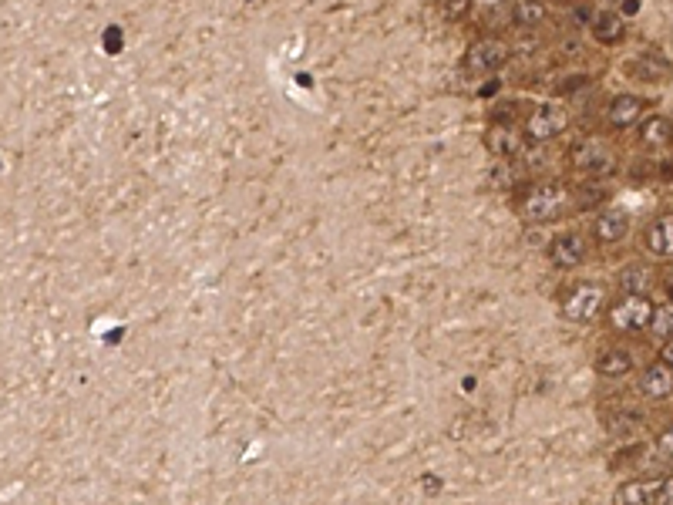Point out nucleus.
<instances>
[{
    "mask_svg": "<svg viewBox=\"0 0 673 505\" xmlns=\"http://www.w3.org/2000/svg\"><path fill=\"white\" fill-rule=\"evenodd\" d=\"M569 206V189L562 182H536L529 193L522 195V219L525 223H552L566 213Z\"/></svg>",
    "mask_w": 673,
    "mask_h": 505,
    "instance_id": "nucleus-1",
    "label": "nucleus"
},
{
    "mask_svg": "<svg viewBox=\"0 0 673 505\" xmlns=\"http://www.w3.org/2000/svg\"><path fill=\"white\" fill-rule=\"evenodd\" d=\"M610 327L619 333H633V331H646L650 320H653V303L646 300V293H626L623 300H616L610 313H606Z\"/></svg>",
    "mask_w": 673,
    "mask_h": 505,
    "instance_id": "nucleus-2",
    "label": "nucleus"
},
{
    "mask_svg": "<svg viewBox=\"0 0 673 505\" xmlns=\"http://www.w3.org/2000/svg\"><path fill=\"white\" fill-rule=\"evenodd\" d=\"M606 307V290L599 283H576L562 296V317L573 324H593Z\"/></svg>",
    "mask_w": 673,
    "mask_h": 505,
    "instance_id": "nucleus-3",
    "label": "nucleus"
},
{
    "mask_svg": "<svg viewBox=\"0 0 673 505\" xmlns=\"http://www.w3.org/2000/svg\"><path fill=\"white\" fill-rule=\"evenodd\" d=\"M569 162H573V169L586 175H610L616 169V158L610 152V145L606 142H599V138H582L576 142L573 149H569Z\"/></svg>",
    "mask_w": 673,
    "mask_h": 505,
    "instance_id": "nucleus-4",
    "label": "nucleus"
},
{
    "mask_svg": "<svg viewBox=\"0 0 673 505\" xmlns=\"http://www.w3.org/2000/svg\"><path fill=\"white\" fill-rule=\"evenodd\" d=\"M508 61V44L499 38H481L475 40L471 47H468V54H464V68H468V75H495L501 64Z\"/></svg>",
    "mask_w": 673,
    "mask_h": 505,
    "instance_id": "nucleus-5",
    "label": "nucleus"
},
{
    "mask_svg": "<svg viewBox=\"0 0 673 505\" xmlns=\"http://www.w3.org/2000/svg\"><path fill=\"white\" fill-rule=\"evenodd\" d=\"M613 499L616 502H636V505L673 502V478H633V482L616 488Z\"/></svg>",
    "mask_w": 673,
    "mask_h": 505,
    "instance_id": "nucleus-6",
    "label": "nucleus"
},
{
    "mask_svg": "<svg viewBox=\"0 0 673 505\" xmlns=\"http://www.w3.org/2000/svg\"><path fill=\"white\" fill-rule=\"evenodd\" d=\"M566 125H569V115L559 105H538L536 112L525 118V135L532 142H549V138L562 135Z\"/></svg>",
    "mask_w": 673,
    "mask_h": 505,
    "instance_id": "nucleus-7",
    "label": "nucleus"
},
{
    "mask_svg": "<svg viewBox=\"0 0 673 505\" xmlns=\"http://www.w3.org/2000/svg\"><path fill=\"white\" fill-rule=\"evenodd\" d=\"M626 75L636 81H646V84H660V81H667L670 78V61L667 58H660L656 51H646V54H636V58H630L626 64Z\"/></svg>",
    "mask_w": 673,
    "mask_h": 505,
    "instance_id": "nucleus-8",
    "label": "nucleus"
},
{
    "mask_svg": "<svg viewBox=\"0 0 673 505\" xmlns=\"http://www.w3.org/2000/svg\"><path fill=\"white\" fill-rule=\"evenodd\" d=\"M549 259H552V266H559V270H573V266H579V263L586 259V239L576 233L556 236V239L549 243Z\"/></svg>",
    "mask_w": 673,
    "mask_h": 505,
    "instance_id": "nucleus-9",
    "label": "nucleus"
},
{
    "mask_svg": "<svg viewBox=\"0 0 673 505\" xmlns=\"http://www.w3.org/2000/svg\"><path fill=\"white\" fill-rule=\"evenodd\" d=\"M640 391H643L650 401H667V398H673V368L667 361H656L650 368H643V374H640Z\"/></svg>",
    "mask_w": 673,
    "mask_h": 505,
    "instance_id": "nucleus-10",
    "label": "nucleus"
},
{
    "mask_svg": "<svg viewBox=\"0 0 673 505\" xmlns=\"http://www.w3.org/2000/svg\"><path fill=\"white\" fill-rule=\"evenodd\" d=\"M593 233H596V239L599 243H606V246L623 243L626 233H630V216H626V209H603V213L596 216Z\"/></svg>",
    "mask_w": 673,
    "mask_h": 505,
    "instance_id": "nucleus-11",
    "label": "nucleus"
},
{
    "mask_svg": "<svg viewBox=\"0 0 673 505\" xmlns=\"http://www.w3.org/2000/svg\"><path fill=\"white\" fill-rule=\"evenodd\" d=\"M643 243L646 250L653 252L656 259H673V216H660L646 226L643 233Z\"/></svg>",
    "mask_w": 673,
    "mask_h": 505,
    "instance_id": "nucleus-12",
    "label": "nucleus"
},
{
    "mask_svg": "<svg viewBox=\"0 0 673 505\" xmlns=\"http://www.w3.org/2000/svg\"><path fill=\"white\" fill-rule=\"evenodd\" d=\"M589 31H593V38L599 44H619V40L626 38V20L619 10H599L589 17Z\"/></svg>",
    "mask_w": 673,
    "mask_h": 505,
    "instance_id": "nucleus-13",
    "label": "nucleus"
},
{
    "mask_svg": "<svg viewBox=\"0 0 673 505\" xmlns=\"http://www.w3.org/2000/svg\"><path fill=\"white\" fill-rule=\"evenodd\" d=\"M485 145H488V152H492V156L508 158V156H515V152H519L522 135L512 128V125H508V121H499V125H492V128L485 132Z\"/></svg>",
    "mask_w": 673,
    "mask_h": 505,
    "instance_id": "nucleus-14",
    "label": "nucleus"
},
{
    "mask_svg": "<svg viewBox=\"0 0 673 505\" xmlns=\"http://www.w3.org/2000/svg\"><path fill=\"white\" fill-rule=\"evenodd\" d=\"M643 115V98L640 95H616L610 101V108H606V118H610V125L616 128H630L636 125Z\"/></svg>",
    "mask_w": 673,
    "mask_h": 505,
    "instance_id": "nucleus-15",
    "label": "nucleus"
},
{
    "mask_svg": "<svg viewBox=\"0 0 673 505\" xmlns=\"http://www.w3.org/2000/svg\"><path fill=\"white\" fill-rule=\"evenodd\" d=\"M640 142L646 145V149H670L673 145V121L663 115H653L646 118L643 125H640Z\"/></svg>",
    "mask_w": 673,
    "mask_h": 505,
    "instance_id": "nucleus-16",
    "label": "nucleus"
},
{
    "mask_svg": "<svg viewBox=\"0 0 673 505\" xmlns=\"http://www.w3.org/2000/svg\"><path fill=\"white\" fill-rule=\"evenodd\" d=\"M630 368H633L630 350L610 347V350H603V354L596 357V374H603V377H623Z\"/></svg>",
    "mask_w": 673,
    "mask_h": 505,
    "instance_id": "nucleus-17",
    "label": "nucleus"
},
{
    "mask_svg": "<svg viewBox=\"0 0 673 505\" xmlns=\"http://www.w3.org/2000/svg\"><path fill=\"white\" fill-rule=\"evenodd\" d=\"M619 287H623V293H646L653 287V270L633 263V266H626L619 273Z\"/></svg>",
    "mask_w": 673,
    "mask_h": 505,
    "instance_id": "nucleus-18",
    "label": "nucleus"
},
{
    "mask_svg": "<svg viewBox=\"0 0 673 505\" xmlns=\"http://www.w3.org/2000/svg\"><path fill=\"white\" fill-rule=\"evenodd\" d=\"M512 20L519 24V27H538L542 20H545V3H538V0H522L519 7L512 10Z\"/></svg>",
    "mask_w": 673,
    "mask_h": 505,
    "instance_id": "nucleus-19",
    "label": "nucleus"
},
{
    "mask_svg": "<svg viewBox=\"0 0 673 505\" xmlns=\"http://www.w3.org/2000/svg\"><path fill=\"white\" fill-rule=\"evenodd\" d=\"M646 331H653V337H660V340L673 337V303L653 307V320H650V327H646Z\"/></svg>",
    "mask_w": 673,
    "mask_h": 505,
    "instance_id": "nucleus-20",
    "label": "nucleus"
},
{
    "mask_svg": "<svg viewBox=\"0 0 673 505\" xmlns=\"http://www.w3.org/2000/svg\"><path fill=\"white\" fill-rule=\"evenodd\" d=\"M656 451H660V455H667V458H673V425L663 428V431L656 435Z\"/></svg>",
    "mask_w": 673,
    "mask_h": 505,
    "instance_id": "nucleus-21",
    "label": "nucleus"
},
{
    "mask_svg": "<svg viewBox=\"0 0 673 505\" xmlns=\"http://www.w3.org/2000/svg\"><path fill=\"white\" fill-rule=\"evenodd\" d=\"M105 40H108V51H118V47H121V31H118V27H108Z\"/></svg>",
    "mask_w": 673,
    "mask_h": 505,
    "instance_id": "nucleus-22",
    "label": "nucleus"
},
{
    "mask_svg": "<svg viewBox=\"0 0 673 505\" xmlns=\"http://www.w3.org/2000/svg\"><path fill=\"white\" fill-rule=\"evenodd\" d=\"M660 361H667V364L673 368V337L663 340V347H660Z\"/></svg>",
    "mask_w": 673,
    "mask_h": 505,
    "instance_id": "nucleus-23",
    "label": "nucleus"
},
{
    "mask_svg": "<svg viewBox=\"0 0 673 505\" xmlns=\"http://www.w3.org/2000/svg\"><path fill=\"white\" fill-rule=\"evenodd\" d=\"M478 3H501V0H478Z\"/></svg>",
    "mask_w": 673,
    "mask_h": 505,
    "instance_id": "nucleus-24",
    "label": "nucleus"
}]
</instances>
